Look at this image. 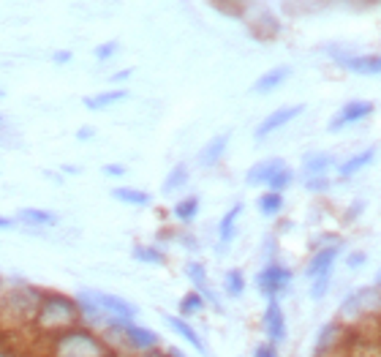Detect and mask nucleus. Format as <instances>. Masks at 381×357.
I'll list each match as a JSON object with an SVG mask.
<instances>
[{
	"label": "nucleus",
	"mask_w": 381,
	"mask_h": 357,
	"mask_svg": "<svg viewBox=\"0 0 381 357\" xmlns=\"http://www.w3.org/2000/svg\"><path fill=\"white\" fill-rule=\"evenodd\" d=\"M76 325H82L79 316V306L71 295L63 292H41V300L33 316V328L30 330L36 335H41L44 341H50L52 335L63 330H71Z\"/></svg>",
	"instance_id": "obj_1"
},
{
	"label": "nucleus",
	"mask_w": 381,
	"mask_h": 357,
	"mask_svg": "<svg viewBox=\"0 0 381 357\" xmlns=\"http://www.w3.org/2000/svg\"><path fill=\"white\" fill-rule=\"evenodd\" d=\"M50 357H109L117 352L99 330L87 325H76L71 330H63L47 341Z\"/></svg>",
	"instance_id": "obj_2"
},
{
	"label": "nucleus",
	"mask_w": 381,
	"mask_h": 357,
	"mask_svg": "<svg viewBox=\"0 0 381 357\" xmlns=\"http://www.w3.org/2000/svg\"><path fill=\"white\" fill-rule=\"evenodd\" d=\"M41 300V289L30 284H14L0 295V325L6 328H33V316Z\"/></svg>",
	"instance_id": "obj_3"
},
{
	"label": "nucleus",
	"mask_w": 381,
	"mask_h": 357,
	"mask_svg": "<svg viewBox=\"0 0 381 357\" xmlns=\"http://www.w3.org/2000/svg\"><path fill=\"white\" fill-rule=\"evenodd\" d=\"M292 286V270L280 262H267L259 273H256V289L264 300H278L280 295Z\"/></svg>",
	"instance_id": "obj_4"
},
{
	"label": "nucleus",
	"mask_w": 381,
	"mask_h": 357,
	"mask_svg": "<svg viewBox=\"0 0 381 357\" xmlns=\"http://www.w3.org/2000/svg\"><path fill=\"white\" fill-rule=\"evenodd\" d=\"M261 328H264V335H267V341H270V344L280 346V344L286 341L289 328H286V314H283L280 300H275V298H273V300H267L264 314H261Z\"/></svg>",
	"instance_id": "obj_5"
},
{
	"label": "nucleus",
	"mask_w": 381,
	"mask_h": 357,
	"mask_svg": "<svg viewBox=\"0 0 381 357\" xmlns=\"http://www.w3.org/2000/svg\"><path fill=\"white\" fill-rule=\"evenodd\" d=\"M373 115V104L365 102V99H354V102H346L340 106V112L338 115H332V120L327 123V131H343V128L354 126L359 120H365V118H371Z\"/></svg>",
	"instance_id": "obj_6"
},
{
	"label": "nucleus",
	"mask_w": 381,
	"mask_h": 357,
	"mask_svg": "<svg viewBox=\"0 0 381 357\" xmlns=\"http://www.w3.org/2000/svg\"><path fill=\"white\" fill-rule=\"evenodd\" d=\"M93 300L101 306V311L112 319H123V322H134V316L139 314V308L134 303H128L126 298L120 295H112V292H101V289H90Z\"/></svg>",
	"instance_id": "obj_7"
},
{
	"label": "nucleus",
	"mask_w": 381,
	"mask_h": 357,
	"mask_svg": "<svg viewBox=\"0 0 381 357\" xmlns=\"http://www.w3.org/2000/svg\"><path fill=\"white\" fill-rule=\"evenodd\" d=\"M305 112L303 104H292V106H280V109H275V112H270L259 126H256L254 136L256 139H267L270 134H275L278 128H283L286 123H292L294 118H300Z\"/></svg>",
	"instance_id": "obj_8"
},
{
	"label": "nucleus",
	"mask_w": 381,
	"mask_h": 357,
	"mask_svg": "<svg viewBox=\"0 0 381 357\" xmlns=\"http://www.w3.org/2000/svg\"><path fill=\"white\" fill-rule=\"evenodd\" d=\"M338 259H340V246H338V243H330V246L313 251L308 267H305V276L310 281L319 279V276H327V273L335 270V262H338Z\"/></svg>",
	"instance_id": "obj_9"
},
{
	"label": "nucleus",
	"mask_w": 381,
	"mask_h": 357,
	"mask_svg": "<svg viewBox=\"0 0 381 357\" xmlns=\"http://www.w3.org/2000/svg\"><path fill=\"white\" fill-rule=\"evenodd\" d=\"M335 60L352 74H362V77L381 74V55H335Z\"/></svg>",
	"instance_id": "obj_10"
},
{
	"label": "nucleus",
	"mask_w": 381,
	"mask_h": 357,
	"mask_svg": "<svg viewBox=\"0 0 381 357\" xmlns=\"http://www.w3.org/2000/svg\"><path fill=\"white\" fill-rule=\"evenodd\" d=\"M185 276H188V281L194 284V289H196L204 300H207V306L221 308V303H218V295H215V292H213V286H210V279H207V270H204L202 262L191 259V262L185 265Z\"/></svg>",
	"instance_id": "obj_11"
},
{
	"label": "nucleus",
	"mask_w": 381,
	"mask_h": 357,
	"mask_svg": "<svg viewBox=\"0 0 381 357\" xmlns=\"http://www.w3.org/2000/svg\"><path fill=\"white\" fill-rule=\"evenodd\" d=\"M164 322H166V325L172 328V332L180 335L185 344H191V346H194L199 355H207V344H204L202 335L196 332V328H194L188 319H182L180 314H178V316H175V314H164Z\"/></svg>",
	"instance_id": "obj_12"
},
{
	"label": "nucleus",
	"mask_w": 381,
	"mask_h": 357,
	"mask_svg": "<svg viewBox=\"0 0 381 357\" xmlns=\"http://www.w3.org/2000/svg\"><path fill=\"white\" fill-rule=\"evenodd\" d=\"M17 221L27 224L30 230H50V227H57L60 216L47 210V207H20L17 210Z\"/></svg>",
	"instance_id": "obj_13"
},
{
	"label": "nucleus",
	"mask_w": 381,
	"mask_h": 357,
	"mask_svg": "<svg viewBox=\"0 0 381 357\" xmlns=\"http://www.w3.org/2000/svg\"><path fill=\"white\" fill-rule=\"evenodd\" d=\"M283 167H286L283 158H264V161H259V164H254V167L248 169L245 183H248V186H267L270 178H273L278 169H283Z\"/></svg>",
	"instance_id": "obj_14"
},
{
	"label": "nucleus",
	"mask_w": 381,
	"mask_h": 357,
	"mask_svg": "<svg viewBox=\"0 0 381 357\" xmlns=\"http://www.w3.org/2000/svg\"><path fill=\"white\" fill-rule=\"evenodd\" d=\"M292 77V69L289 66H275V69H270V71H264L261 77L254 82V93H259V96H264V93H273L275 88H280L286 79Z\"/></svg>",
	"instance_id": "obj_15"
},
{
	"label": "nucleus",
	"mask_w": 381,
	"mask_h": 357,
	"mask_svg": "<svg viewBox=\"0 0 381 357\" xmlns=\"http://www.w3.org/2000/svg\"><path fill=\"white\" fill-rule=\"evenodd\" d=\"M243 207H245L243 202H234L227 213H224V218L218 221V243H221V246H229V243L234 240L237 221H240V216H243Z\"/></svg>",
	"instance_id": "obj_16"
},
{
	"label": "nucleus",
	"mask_w": 381,
	"mask_h": 357,
	"mask_svg": "<svg viewBox=\"0 0 381 357\" xmlns=\"http://www.w3.org/2000/svg\"><path fill=\"white\" fill-rule=\"evenodd\" d=\"M123 99H128L126 90H123V88H112V90H103V93H96V96H85L82 104H85V109H90V112H101V109H109V106L120 104Z\"/></svg>",
	"instance_id": "obj_17"
},
{
	"label": "nucleus",
	"mask_w": 381,
	"mask_h": 357,
	"mask_svg": "<svg viewBox=\"0 0 381 357\" xmlns=\"http://www.w3.org/2000/svg\"><path fill=\"white\" fill-rule=\"evenodd\" d=\"M373 158H376V148H365V150H359V153L349 155V158L338 167V175H340V178H352L357 172H362L365 167H371Z\"/></svg>",
	"instance_id": "obj_18"
},
{
	"label": "nucleus",
	"mask_w": 381,
	"mask_h": 357,
	"mask_svg": "<svg viewBox=\"0 0 381 357\" xmlns=\"http://www.w3.org/2000/svg\"><path fill=\"white\" fill-rule=\"evenodd\" d=\"M227 148H229V134H218V136H213L202 150H199V164H202V167H215V164L224 158Z\"/></svg>",
	"instance_id": "obj_19"
},
{
	"label": "nucleus",
	"mask_w": 381,
	"mask_h": 357,
	"mask_svg": "<svg viewBox=\"0 0 381 357\" xmlns=\"http://www.w3.org/2000/svg\"><path fill=\"white\" fill-rule=\"evenodd\" d=\"M112 200H117V202H123V204H131V207H148V204L152 202V197L148 191L131 188V186H117V188H112Z\"/></svg>",
	"instance_id": "obj_20"
},
{
	"label": "nucleus",
	"mask_w": 381,
	"mask_h": 357,
	"mask_svg": "<svg viewBox=\"0 0 381 357\" xmlns=\"http://www.w3.org/2000/svg\"><path fill=\"white\" fill-rule=\"evenodd\" d=\"M332 164H335V158L330 153H308L303 158V175L305 178L327 175V169H330Z\"/></svg>",
	"instance_id": "obj_21"
},
{
	"label": "nucleus",
	"mask_w": 381,
	"mask_h": 357,
	"mask_svg": "<svg viewBox=\"0 0 381 357\" xmlns=\"http://www.w3.org/2000/svg\"><path fill=\"white\" fill-rule=\"evenodd\" d=\"M338 335H340V325L338 322L324 325L322 332H319V341H316V357H324L327 352H335V344L340 341Z\"/></svg>",
	"instance_id": "obj_22"
},
{
	"label": "nucleus",
	"mask_w": 381,
	"mask_h": 357,
	"mask_svg": "<svg viewBox=\"0 0 381 357\" xmlns=\"http://www.w3.org/2000/svg\"><path fill=\"white\" fill-rule=\"evenodd\" d=\"M204 308H207V300H204L196 289H191L188 295H182L178 311H180V316H182V319H191V316H199Z\"/></svg>",
	"instance_id": "obj_23"
},
{
	"label": "nucleus",
	"mask_w": 381,
	"mask_h": 357,
	"mask_svg": "<svg viewBox=\"0 0 381 357\" xmlns=\"http://www.w3.org/2000/svg\"><path fill=\"white\" fill-rule=\"evenodd\" d=\"M283 194L278 191H264L259 200H256V207H259V213L264 216V218H275L280 210H283Z\"/></svg>",
	"instance_id": "obj_24"
},
{
	"label": "nucleus",
	"mask_w": 381,
	"mask_h": 357,
	"mask_svg": "<svg viewBox=\"0 0 381 357\" xmlns=\"http://www.w3.org/2000/svg\"><path fill=\"white\" fill-rule=\"evenodd\" d=\"M172 213H175V218H178L180 224H191V221L199 216V197H196V194H191V197H185V200L175 202Z\"/></svg>",
	"instance_id": "obj_25"
},
{
	"label": "nucleus",
	"mask_w": 381,
	"mask_h": 357,
	"mask_svg": "<svg viewBox=\"0 0 381 357\" xmlns=\"http://www.w3.org/2000/svg\"><path fill=\"white\" fill-rule=\"evenodd\" d=\"M245 273L240 270V267H231L227 270V276H224V292H227V298H243L245 295Z\"/></svg>",
	"instance_id": "obj_26"
},
{
	"label": "nucleus",
	"mask_w": 381,
	"mask_h": 357,
	"mask_svg": "<svg viewBox=\"0 0 381 357\" xmlns=\"http://www.w3.org/2000/svg\"><path fill=\"white\" fill-rule=\"evenodd\" d=\"M131 256L136 262H142V265H166V254L158 246H134Z\"/></svg>",
	"instance_id": "obj_27"
},
{
	"label": "nucleus",
	"mask_w": 381,
	"mask_h": 357,
	"mask_svg": "<svg viewBox=\"0 0 381 357\" xmlns=\"http://www.w3.org/2000/svg\"><path fill=\"white\" fill-rule=\"evenodd\" d=\"M185 183H188V167H185V164H175V167L169 169L166 180H164V188H161V191H164V194H175Z\"/></svg>",
	"instance_id": "obj_28"
},
{
	"label": "nucleus",
	"mask_w": 381,
	"mask_h": 357,
	"mask_svg": "<svg viewBox=\"0 0 381 357\" xmlns=\"http://www.w3.org/2000/svg\"><path fill=\"white\" fill-rule=\"evenodd\" d=\"M292 180H294V172H292L289 167H283V169H278V172L270 178V183H267V191H278V194H283V191L292 186Z\"/></svg>",
	"instance_id": "obj_29"
},
{
	"label": "nucleus",
	"mask_w": 381,
	"mask_h": 357,
	"mask_svg": "<svg viewBox=\"0 0 381 357\" xmlns=\"http://www.w3.org/2000/svg\"><path fill=\"white\" fill-rule=\"evenodd\" d=\"M330 284H332V273L313 279L310 281V298H313V300H322V298L330 292Z\"/></svg>",
	"instance_id": "obj_30"
},
{
	"label": "nucleus",
	"mask_w": 381,
	"mask_h": 357,
	"mask_svg": "<svg viewBox=\"0 0 381 357\" xmlns=\"http://www.w3.org/2000/svg\"><path fill=\"white\" fill-rule=\"evenodd\" d=\"M117 50H120V44L112 38V41H103V44H99L93 55H96V60H101V63H103V60H112V57L117 55Z\"/></svg>",
	"instance_id": "obj_31"
},
{
	"label": "nucleus",
	"mask_w": 381,
	"mask_h": 357,
	"mask_svg": "<svg viewBox=\"0 0 381 357\" xmlns=\"http://www.w3.org/2000/svg\"><path fill=\"white\" fill-rule=\"evenodd\" d=\"M305 188H308V191H316V194H322V191H327V188H330V178H327V175L305 178Z\"/></svg>",
	"instance_id": "obj_32"
},
{
	"label": "nucleus",
	"mask_w": 381,
	"mask_h": 357,
	"mask_svg": "<svg viewBox=\"0 0 381 357\" xmlns=\"http://www.w3.org/2000/svg\"><path fill=\"white\" fill-rule=\"evenodd\" d=\"M254 357H278V346L270 344V341H264V344H259L254 349Z\"/></svg>",
	"instance_id": "obj_33"
},
{
	"label": "nucleus",
	"mask_w": 381,
	"mask_h": 357,
	"mask_svg": "<svg viewBox=\"0 0 381 357\" xmlns=\"http://www.w3.org/2000/svg\"><path fill=\"white\" fill-rule=\"evenodd\" d=\"M368 262V254L365 251H354V254L346 256V265H349V270H354V267H362Z\"/></svg>",
	"instance_id": "obj_34"
},
{
	"label": "nucleus",
	"mask_w": 381,
	"mask_h": 357,
	"mask_svg": "<svg viewBox=\"0 0 381 357\" xmlns=\"http://www.w3.org/2000/svg\"><path fill=\"white\" fill-rule=\"evenodd\" d=\"M101 172L106 178H123V175H126V167H123V164H106V167H101Z\"/></svg>",
	"instance_id": "obj_35"
},
{
	"label": "nucleus",
	"mask_w": 381,
	"mask_h": 357,
	"mask_svg": "<svg viewBox=\"0 0 381 357\" xmlns=\"http://www.w3.org/2000/svg\"><path fill=\"white\" fill-rule=\"evenodd\" d=\"M52 63H55V66H66V63H71V52L57 50L55 55H52Z\"/></svg>",
	"instance_id": "obj_36"
},
{
	"label": "nucleus",
	"mask_w": 381,
	"mask_h": 357,
	"mask_svg": "<svg viewBox=\"0 0 381 357\" xmlns=\"http://www.w3.org/2000/svg\"><path fill=\"white\" fill-rule=\"evenodd\" d=\"M93 136H96V128H93V126L76 128V139H79V142H85V139H93Z\"/></svg>",
	"instance_id": "obj_37"
},
{
	"label": "nucleus",
	"mask_w": 381,
	"mask_h": 357,
	"mask_svg": "<svg viewBox=\"0 0 381 357\" xmlns=\"http://www.w3.org/2000/svg\"><path fill=\"white\" fill-rule=\"evenodd\" d=\"M11 230H17V218L0 216V232H11Z\"/></svg>",
	"instance_id": "obj_38"
},
{
	"label": "nucleus",
	"mask_w": 381,
	"mask_h": 357,
	"mask_svg": "<svg viewBox=\"0 0 381 357\" xmlns=\"http://www.w3.org/2000/svg\"><path fill=\"white\" fill-rule=\"evenodd\" d=\"M131 74H134V71H131V69H123V71H115V74H112V82H115V85H117V82H126V79H131Z\"/></svg>",
	"instance_id": "obj_39"
},
{
	"label": "nucleus",
	"mask_w": 381,
	"mask_h": 357,
	"mask_svg": "<svg viewBox=\"0 0 381 357\" xmlns=\"http://www.w3.org/2000/svg\"><path fill=\"white\" fill-rule=\"evenodd\" d=\"M136 357H169V352L158 346V349H150V352H142V355H136Z\"/></svg>",
	"instance_id": "obj_40"
},
{
	"label": "nucleus",
	"mask_w": 381,
	"mask_h": 357,
	"mask_svg": "<svg viewBox=\"0 0 381 357\" xmlns=\"http://www.w3.org/2000/svg\"><path fill=\"white\" fill-rule=\"evenodd\" d=\"M166 352H169V357H188L182 349H178V346H172V349H166Z\"/></svg>",
	"instance_id": "obj_41"
},
{
	"label": "nucleus",
	"mask_w": 381,
	"mask_h": 357,
	"mask_svg": "<svg viewBox=\"0 0 381 357\" xmlns=\"http://www.w3.org/2000/svg\"><path fill=\"white\" fill-rule=\"evenodd\" d=\"M63 172H69V175H79V169H76V167H63Z\"/></svg>",
	"instance_id": "obj_42"
},
{
	"label": "nucleus",
	"mask_w": 381,
	"mask_h": 357,
	"mask_svg": "<svg viewBox=\"0 0 381 357\" xmlns=\"http://www.w3.org/2000/svg\"><path fill=\"white\" fill-rule=\"evenodd\" d=\"M373 286H376V289H381V270L376 273V281H373Z\"/></svg>",
	"instance_id": "obj_43"
},
{
	"label": "nucleus",
	"mask_w": 381,
	"mask_h": 357,
	"mask_svg": "<svg viewBox=\"0 0 381 357\" xmlns=\"http://www.w3.org/2000/svg\"><path fill=\"white\" fill-rule=\"evenodd\" d=\"M0 126H3V118H0Z\"/></svg>",
	"instance_id": "obj_44"
},
{
	"label": "nucleus",
	"mask_w": 381,
	"mask_h": 357,
	"mask_svg": "<svg viewBox=\"0 0 381 357\" xmlns=\"http://www.w3.org/2000/svg\"><path fill=\"white\" fill-rule=\"evenodd\" d=\"M0 99H3V90H0Z\"/></svg>",
	"instance_id": "obj_45"
}]
</instances>
